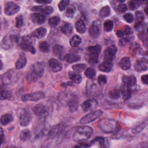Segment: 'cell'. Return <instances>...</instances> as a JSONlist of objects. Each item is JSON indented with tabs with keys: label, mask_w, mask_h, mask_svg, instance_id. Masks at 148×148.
<instances>
[{
	"label": "cell",
	"mask_w": 148,
	"mask_h": 148,
	"mask_svg": "<svg viewBox=\"0 0 148 148\" xmlns=\"http://www.w3.org/2000/svg\"><path fill=\"white\" fill-rule=\"evenodd\" d=\"M99 128L105 133H112L117 131L120 128L119 124L113 119L104 118L98 123Z\"/></svg>",
	"instance_id": "obj_1"
},
{
	"label": "cell",
	"mask_w": 148,
	"mask_h": 148,
	"mask_svg": "<svg viewBox=\"0 0 148 148\" xmlns=\"http://www.w3.org/2000/svg\"><path fill=\"white\" fill-rule=\"evenodd\" d=\"M93 133V129L86 125L78 127L73 135V139L75 141L86 140L91 137Z\"/></svg>",
	"instance_id": "obj_2"
},
{
	"label": "cell",
	"mask_w": 148,
	"mask_h": 148,
	"mask_svg": "<svg viewBox=\"0 0 148 148\" xmlns=\"http://www.w3.org/2000/svg\"><path fill=\"white\" fill-rule=\"evenodd\" d=\"M45 64L42 62H39L32 66L30 77L32 81L35 82L42 77L44 73Z\"/></svg>",
	"instance_id": "obj_3"
},
{
	"label": "cell",
	"mask_w": 148,
	"mask_h": 148,
	"mask_svg": "<svg viewBox=\"0 0 148 148\" xmlns=\"http://www.w3.org/2000/svg\"><path fill=\"white\" fill-rule=\"evenodd\" d=\"M1 82L4 84H10L15 83L18 79V72L13 69H9L1 76Z\"/></svg>",
	"instance_id": "obj_4"
},
{
	"label": "cell",
	"mask_w": 148,
	"mask_h": 148,
	"mask_svg": "<svg viewBox=\"0 0 148 148\" xmlns=\"http://www.w3.org/2000/svg\"><path fill=\"white\" fill-rule=\"evenodd\" d=\"M18 37L15 35H7L3 38L2 40V47L5 50H9L12 48L14 45L18 42Z\"/></svg>",
	"instance_id": "obj_5"
},
{
	"label": "cell",
	"mask_w": 148,
	"mask_h": 148,
	"mask_svg": "<svg viewBox=\"0 0 148 148\" xmlns=\"http://www.w3.org/2000/svg\"><path fill=\"white\" fill-rule=\"evenodd\" d=\"M102 114H103V112L101 110H97L90 112V113L87 114L85 116L83 117L80 120V123L82 124L90 123L95 121L98 118H99Z\"/></svg>",
	"instance_id": "obj_6"
},
{
	"label": "cell",
	"mask_w": 148,
	"mask_h": 148,
	"mask_svg": "<svg viewBox=\"0 0 148 148\" xmlns=\"http://www.w3.org/2000/svg\"><path fill=\"white\" fill-rule=\"evenodd\" d=\"M45 95L43 91H37L30 94H25L22 96L23 101H38L45 97Z\"/></svg>",
	"instance_id": "obj_7"
},
{
	"label": "cell",
	"mask_w": 148,
	"mask_h": 148,
	"mask_svg": "<svg viewBox=\"0 0 148 148\" xmlns=\"http://www.w3.org/2000/svg\"><path fill=\"white\" fill-rule=\"evenodd\" d=\"M100 27H101V23L100 21L97 20L93 21L91 25L89 27L88 32L90 36L94 38H97L99 37L100 35Z\"/></svg>",
	"instance_id": "obj_8"
},
{
	"label": "cell",
	"mask_w": 148,
	"mask_h": 148,
	"mask_svg": "<svg viewBox=\"0 0 148 148\" xmlns=\"http://www.w3.org/2000/svg\"><path fill=\"white\" fill-rule=\"evenodd\" d=\"M34 113L38 117L40 118H45L49 114L48 109L47 107L42 103L36 105L32 108Z\"/></svg>",
	"instance_id": "obj_9"
},
{
	"label": "cell",
	"mask_w": 148,
	"mask_h": 148,
	"mask_svg": "<svg viewBox=\"0 0 148 148\" xmlns=\"http://www.w3.org/2000/svg\"><path fill=\"white\" fill-rule=\"evenodd\" d=\"M20 7L16 3L12 2H8L5 5L4 12L8 16H12L20 10Z\"/></svg>",
	"instance_id": "obj_10"
},
{
	"label": "cell",
	"mask_w": 148,
	"mask_h": 148,
	"mask_svg": "<svg viewBox=\"0 0 148 148\" xmlns=\"http://www.w3.org/2000/svg\"><path fill=\"white\" fill-rule=\"evenodd\" d=\"M134 68L138 72L146 71L148 68L147 60L144 57L138 59L135 62Z\"/></svg>",
	"instance_id": "obj_11"
},
{
	"label": "cell",
	"mask_w": 148,
	"mask_h": 148,
	"mask_svg": "<svg viewBox=\"0 0 148 148\" xmlns=\"http://www.w3.org/2000/svg\"><path fill=\"white\" fill-rule=\"evenodd\" d=\"M98 105L97 101L94 98L87 99L82 104V108L85 112L94 110Z\"/></svg>",
	"instance_id": "obj_12"
},
{
	"label": "cell",
	"mask_w": 148,
	"mask_h": 148,
	"mask_svg": "<svg viewBox=\"0 0 148 148\" xmlns=\"http://www.w3.org/2000/svg\"><path fill=\"white\" fill-rule=\"evenodd\" d=\"M117 49L114 45H112L108 47L105 51L103 57L105 61L112 62L115 54H116Z\"/></svg>",
	"instance_id": "obj_13"
},
{
	"label": "cell",
	"mask_w": 148,
	"mask_h": 148,
	"mask_svg": "<svg viewBox=\"0 0 148 148\" xmlns=\"http://www.w3.org/2000/svg\"><path fill=\"white\" fill-rule=\"evenodd\" d=\"M31 10L33 11L39 12L40 13L45 14H49L53 12V9L50 6H35L31 8Z\"/></svg>",
	"instance_id": "obj_14"
},
{
	"label": "cell",
	"mask_w": 148,
	"mask_h": 148,
	"mask_svg": "<svg viewBox=\"0 0 148 148\" xmlns=\"http://www.w3.org/2000/svg\"><path fill=\"white\" fill-rule=\"evenodd\" d=\"M79 101V97L76 95H73L71 96L70 98H69V100L68 101V105L71 112L76 111L77 108Z\"/></svg>",
	"instance_id": "obj_15"
},
{
	"label": "cell",
	"mask_w": 148,
	"mask_h": 148,
	"mask_svg": "<svg viewBox=\"0 0 148 148\" xmlns=\"http://www.w3.org/2000/svg\"><path fill=\"white\" fill-rule=\"evenodd\" d=\"M20 124L23 127L28 125L30 122V116L29 113L25 110L21 111L19 117Z\"/></svg>",
	"instance_id": "obj_16"
},
{
	"label": "cell",
	"mask_w": 148,
	"mask_h": 148,
	"mask_svg": "<svg viewBox=\"0 0 148 148\" xmlns=\"http://www.w3.org/2000/svg\"><path fill=\"white\" fill-rule=\"evenodd\" d=\"M129 52L132 56H137L141 54L142 48L137 42L132 43L129 47Z\"/></svg>",
	"instance_id": "obj_17"
},
{
	"label": "cell",
	"mask_w": 148,
	"mask_h": 148,
	"mask_svg": "<svg viewBox=\"0 0 148 148\" xmlns=\"http://www.w3.org/2000/svg\"><path fill=\"white\" fill-rule=\"evenodd\" d=\"M49 65L51 71L54 72L60 71L62 68V64L56 58H51L49 61Z\"/></svg>",
	"instance_id": "obj_18"
},
{
	"label": "cell",
	"mask_w": 148,
	"mask_h": 148,
	"mask_svg": "<svg viewBox=\"0 0 148 148\" xmlns=\"http://www.w3.org/2000/svg\"><path fill=\"white\" fill-rule=\"evenodd\" d=\"M136 22L135 24V28L136 29H140L143 26V21L145 19V16L142 11L138 10L135 12Z\"/></svg>",
	"instance_id": "obj_19"
},
{
	"label": "cell",
	"mask_w": 148,
	"mask_h": 148,
	"mask_svg": "<svg viewBox=\"0 0 148 148\" xmlns=\"http://www.w3.org/2000/svg\"><path fill=\"white\" fill-rule=\"evenodd\" d=\"M31 20L36 24H41L45 21L46 17L43 14L40 13H35L32 14Z\"/></svg>",
	"instance_id": "obj_20"
},
{
	"label": "cell",
	"mask_w": 148,
	"mask_h": 148,
	"mask_svg": "<svg viewBox=\"0 0 148 148\" xmlns=\"http://www.w3.org/2000/svg\"><path fill=\"white\" fill-rule=\"evenodd\" d=\"M27 62V58L25 57V54L23 53H21L20 54L19 58L16 62V64H15L16 68L17 69H20L24 68Z\"/></svg>",
	"instance_id": "obj_21"
},
{
	"label": "cell",
	"mask_w": 148,
	"mask_h": 148,
	"mask_svg": "<svg viewBox=\"0 0 148 148\" xmlns=\"http://www.w3.org/2000/svg\"><path fill=\"white\" fill-rule=\"evenodd\" d=\"M121 93L124 99L127 100L129 99L132 94V90L131 87L124 84L121 88Z\"/></svg>",
	"instance_id": "obj_22"
},
{
	"label": "cell",
	"mask_w": 148,
	"mask_h": 148,
	"mask_svg": "<svg viewBox=\"0 0 148 148\" xmlns=\"http://www.w3.org/2000/svg\"><path fill=\"white\" fill-rule=\"evenodd\" d=\"M122 81L124 83V84L130 86L132 87L136 84V79L135 76L133 75L131 76H124L122 77Z\"/></svg>",
	"instance_id": "obj_23"
},
{
	"label": "cell",
	"mask_w": 148,
	"mask_h": 148,
	"mask_svg": "<svg viewBox=\"0 0 148 148\" xmlns=\"http://www.w3.org/2000/svg\"><path fill=\"white\" fill-rule=\"evenodd\" d=\"M46 32H47V30L46 28L43 27H40L34 30L32 32L31 35L34 38H36L38 39H41L45 37V36L46 35Z\"/></svg>",
	"instance_id": "obj_24"
},
{
	"label": "cell",
	"mask_w": 148,
	"mask_h": 148,
	"mask_svg": "<svg viewBox=\"0 0 148 148\" xmlns=\"http://www.w3.org/2000/svg\"><path fill=\"white\" fill-rule=\"evenodd\" d=\"M63 130V128L62 127V125L61 124H57L55 126H53L50 130L49 131L48 135L49 136L53 138H54L56 136H57L59 133L61 132V131Z\"/></svg>",
	"instance_id": "obj_25"
},
{
	"label": "cell",
	"mask_w": 148,
	"mask_h": 148,
	"mask_svg": "<svg viewBox=\"0 0 148 148\" xmlns=\"http://www.w3.org/2000/svg\"><path fill=\"white\" fill-rule=\"evenodd\" d=\"M119 66L124 71L128 70L131 67V61L129 57H123L119 63Z\"/></svg>",
	"instance_id": "obj_26"
},
{
	"label": "cell",
	"mask_w": 148,
	"mask_h": 148,
	"mask_svg": "<svg viewBox=\"0 0 148 148\" xmlns=\"http://www.w3.org/2000/svg\"><path fill=\"white\" fill-rule=\"evenodd\" d=\"M147 125V120H145L143 121L140 122L139 124L138 125H135L132 128V132L134 134H138L141 131H142Z\"/></svg>",
	"instance_id": "obj_27"
},
{
	"label": "cell",
	"mask_w": 148,
	"mask_h": 148,
	"mask_svg": "<svg viewBox=\"0 0 148 148\" xmlns=\"http://www.w3.org/2000/svg\"><path fill=\"white\" fill-rule=\"evenodd\" d=\"M53 54L58 58H61L64 54V48L62 46L56 45L53 47Z\"/></svg>",
	"instance_id": "obj_28"
},
{
	"label": "cell",
	"mask_w": 148,
	"mask_h": 148,
	"mask_svg": "<svg viewBox=\"0 0 148 148\" xmlns=\"http://www.w3.org/2000/svg\"><path fill=\"white\" fill-rule=\"evenodd\" d=\"M20 46L22 50H23L25 51H29V52L31 53L32 54L35 53V49L34 47L33 46V45L31 44H29L28 43L22 41L20 43Z\"/></svg>",
	"instance_id": "obj_29"
},
{
	"label": "cell",
	"mask_w": 148,
	"mask_h": 148,
	"mask_svg": "<svg viewBox=\"0 0 148 148\" xmlns=\"http://www.w3.org/2000/svg\"><path fill=\"white\" fill-rule=\"evenodd\" d=\"M112 62L105 61L101 63L99 66V69L103 72H109L112 69Z\"/></svg>",
	"instance_id": "obj_30"
},
{
	"label": "cell",
	"mask_w": 148,
	"mask_h": 148,
	"mask_svg": "<svg viewBox=\"0 0 148 148\" xmlns=\"http://www.w3.org/2000/svg\"><path fill=\"white\" fill-rule=\"evenodd\" d=\"M61 30L62 32H63L64 34L66 35H69L72 32L73 28L70 23L65 22L62 25L61 27Z\"/></svg>",
	"instance_id": "obj_31"
},
{
	"label": "cell",
	"mask_w": 148,
	"mask_h": 148,
	"mask_svg": "<svg viewBox=\"0 0 148 148\" xmlns=\"http://www.w3.org/2000/svg\"><path fill=\"white\" fill-rule=\"evenodd\" d=\"M64 59L67 62L71 64L79 61L80 59V57L76 54H66L64 56Z\"/></svg>",
	"instance_id": "obj_32"
},
{
	"label": "cell",
	"mask_w": 148,
	"mask_h": 148,
	"mask_svg": "<svg viewBox=\"0 0 148 148\" xmlns=\"http://www.w3.org/2000/svg\"><path fill=\"white\" fill-rule=\"evenodd\" d=\"M75 28L77 32L80 34H84L86 31V25L83 21H82V20H79L76 21L75 24Z\"/></svg>",
	"instance_id": "obj_33"
},
{
	"label": "cell",
	"mask_w": 148,
	"mask_h": 148,
	"mask_svg": "<svg viewBox=\"0 0 148 148\" xmlns=\"http://www.w3.org/2000/svg\"><path fill=\"white\" fill-rule=\"evenodd\" d=\"M69 78L75 83L79 84L82 80V76L79 74V73L77 72H69L68 73Z\"/></svg>",
	"instance_id": "obj_34"
},
{
	"label": "cell",
	"mask_w": 148,
	"mask_h": 148,
	"mask_svg": "<svg viewBox=\"0 0 148 148\" xmlns=\"http://www.w3.org/2000/svg\"><path fill=\"white\" fill-rule=\"evenodd\" d=\"M13 120V116L12 114L6 113L2 115L1 117V124L3 125H6Z\"/></svg>",
	"instance_id": "obj_35"
},
{
	"label": "cell",
	"mask_w": 148,
	"mask_h": 148,
	"mask_svg": "<svg viewBox=\"0 0 148 148\" xmlns=\"http://www.w3.org/2000/svg\"><path fill=\"white\" fill-rule=\"evenodd\" d=\"M92 143H99V145H100V147H108V141L103 137L95 138L92 141Z\"/></svg>",
	"instance_id": "obj_36"
},
{
	"label": "cell",
	"mask_w": 148,
	"mask_h": 148,
	"mask_svg": "<svg viewBox=\"0 0 148 148\" xmlns=\"http://www.w3.org/2000/svg\"><path fill=\"white\" fill-rule=\"evenodd\" d=\"M87 50L90 54H98L100 53L102 47L99 45H97L95 46H91L87 47Z\"/></svg>",
	"instance_id": "obj_37"
},
{
	"label": "cell",
	"mask_w": 148,
	"mask_h": 148,
	"mask_svg": "<svg viewBox=\"0 0 148 148\" xmlns=\"http://www.w3.org/2000/svg\"><path fill=\"white\" fill-rule=\"evenodd\" d=\"M81 42H82L81 38L79 36L75 35H73L71 38V39L69 40V43L71 46L76 47V46H77L78 45H79L80 43H81Z\"/></svg>",
	"instance_id": "obj_38"
},
{
	"label": "cell",
	"mask_w": 148,
	"mask_h": 148,
	"mask_svg": "<svg viewBox=\"0 0 148 148\" xmlns=\"http://www.w3.org/2000/svg\"><path fill=\"white\" fill-rule=\"evenodd\" d=\"M108 96L110 98L113 99H118L120 96V91L116 88L112 89L108 92Z\"/></svg>",
	"instance_id": "obj_39"
},
{
	"label": "cell",
	"mask_w": 148,
	"mask_h": 148,
	"mask_svg": "<svg viewBox=\"0 0 148 148\" xmlns=\"http://www.w3.org/2000/svg\"><path fill=\"white\" fill-rule=\"evenodd\" d=\"M84 74L87 77H88L90 79H94L95 77L96 72L95 70L92 68L89 67L84 72Z\"/></svg>",
	"instance_id": "obj_40"
},
{
	"label": "cell",
	"mask_w": 148,
	"mask_h": 148,
	"mask_svg": "<svg viewBox=\"0 0 148 148\" xmlns=\"http://www.w3.org/2000/svg\"><path fill=\"white\" fill-rule=\"evenodd\" d=\"M98 55L89 54L87 57V61L90 64H95L98 62Z\"/></svg>",
	"instance_id": "obj_41"
},
{
	"label": "cell",
	"mask_w": 148,
	"mask_h": 148,
	"mask_svg": "<svg viewBox=\"0 0 148 148\" xmlns=\"http://www.w3.org/2000/svg\"><path fill=\"white\" fill-rule=\"evenodd\" d=\"M99 16L101 17H106L109 16L110 14V9L108 6H105L102 8L99 12Z\"/></svg>",
	"instance_id": "obj_42"
},
{
	"label": "cell",
	"mask_w": 148,
	"mask_h": 148,
	"mask_svg": "<svg viewBox=\"0 0 148 148\" xmlns=\"http://www.w3.org/2000/svg\"><path fill=\"white\" fill-rule=\"evenodd\" d=\"M30 136H31V132L28 129H25L23 130L20 134V138L23 141L27 140L30 138Z\"/></svg>",
	"instance_id": "obj_43"
},
{
	"label": "cell",
	"mask_w": 148,
	"mask_h": 148,
	"mask_svg": "<svg viewBox=\"0 0 148 148\" xmlns=\"http://www.w3.org/2000/svg\"><path fill=\"white\" fill-rule=\"evenodd\" d=\"M86 68V64H77L72 66V68L73 71L77 73L83 72Z\"/></svg>",
	"instance_id": "obj_44"
},
{
	"label": "cell",
	"mask_w": 148,
	"mask_h": 148,
	"mask_svg": "<svg viewBox=\"0 0 148 148\" xmlns=\"http://www.w3.org/2000/svg\"><path fill=\"white\" fill-rule=\"evenodd\" d=\"M60 21L61 20L60 17L58 16H53L49 20V24L50 27H56L59 24Z\"/></svg>",
	"instance_id": "obj_45"
},
{
	"label": "cell",
	"mask_w": 148,
	"mask_h": 148,
	"mask_svg": "<svg viewBox=\"0 0 148 148\" xmlns=\"http://www.w3.org/2000/svg\"><path fill=\"white\" fill-rule=\"evenodd\" d=\"M39 49L43 53H47L49 51V45L46 41L41 42L39 44Z\"/></svg>",
	"instance_id": "obj_46"
},
{
	"label": "cell",
	"mask_w": 148,
	"mask_h": 148,
	"mask_svg": "<svg viewBox=\"0 0 148 148\" xmlns=\"http://www.w3.org/2000/svg\"><path fill=\"white\" fill-rule=\"evenodd\" d=\"M113 28V23L110 20H106L103 24V29L106 32H110Z\"/></svg>",
	"instance_id": "obj_47"
},
{
	"label": "cell",
	"mask_w": 148,
	"mask_h": 148,
	"mask_svg": "<svg viewBox=\"0 0 148 148\" xmlns=\"http://www.w3.org/2000/svg\"><path fill=\"white\" fill-rule=\"evenodd\" d=\"M76 8L73 5H70L66 10L65 14L68 17H72L75 12Z\"/></svg>",
	"instance_id": "obj_48"
},
{
	"label": "cell",
	"mask_w": 148,
	"mask_h": 148,
	"mask_svg": "<svg viewBox=\"0 0 148 148\" xmlns=\"http://www.w3.org/2000/svg\"><path fill=\"white\" fill-rule=\"evenodd\" d=\"M11 96V92L6 90H2L1 91V95H0V99L1 100L6 99L10 98Z\"/></svg>",
	"instance_id": "obj_49"
},
{
	"label": "cell",
	"mask_w": 148,
	"mask_h": 148,
	"mask_svg": "<svg viewBox=\"0 0 148 148\" xmlns=\"http://www.w3.org/2000/svg\"><path fill=\"white\" fill-rule=\"evenodd\" d=\"M69 3V1L68 0H62L61 1L58 5V9L60 11H63L65 10V9L67 7L68 4Z\"/></svg>",
	"instance_id": "obj_50"
},
{
	"label": "cell",
	"mask_w": 148,
	"mask_h": 148,
	"mask_svg": "<svg viewBox=\"0 0 148 148\" xmlns=\"http://www.w3.org/2000/svg\"><path fill=\"white\" fill-rule=\"evenodd\" d=\"M24 20L21 15H18L16 17V27L17 28H20L23 25Z\"/></svg>",
	"instance_id": "obj_51"
},
{
	"label": "cell",
	"mask_w": 148,
	"mask_h": 148,
	"mask_svg": "<svg viewBox=\"0 0 148 148\" xmlns=\"http://www.w3.org/2000/svg\"><path fill=\"white\" fill-rule=\"evenodd\" d=\"M127 10V7L126 5L124 3H120L117 7V12L120 13H124L125 12H126Z\"/></svg>",
	"instance_id": "obj_52"
},
{
	"label": "cell",
	"mask_w": 148,
	"mask_h": 148,
	"mask_svg": "<svg viewBox=\"0 0 148 148\" xmlns=\"http://www.w3.org/2000/svg\"><path fill=\"white\" fill-rule=\"evenodd\" d=\"M98 82L101 86L105 84L107 82L106 77L103 75H101L98 77Z\"/></svg>",
	"instance_id": "obj_53"
},
{
	"label": "cell",
	"mask_w": 148,
	"mask_h": 148,
	"mask_svg": "<svg viewBox=\"0 0 148 148\" xmlns=\"http://www.w3.org/2000/svg\"><path fill=\"white\" fill-rule=\"evenodd\" d=\"M124 20L128 22V23H132L134 20V17H133V15L132 14V13H125L124 16H123Z\"/></svg>",
	"instance_id": "obj_54"
},
{
	"label": "cell",
	"mask_w": 148,
	"mask_h": 148,
	"mask_svg": "<svg viewBox=\"0 0 148 148\" xmlns=\"http://www.w3.org/2000/svg\"><path fill=\"white\" fill-rule=\"evenodd\" d=\"M132 40V39H131V38H123L121 39L120 41H119V44L122 46H124L125 45H127L128 43H130L131 40Z\"/></svg>",
	"instance_id": "obj_55"
},
{
	"label": "cell",
	"mask_w": 148,
	"mask_h": 148,
	"mask_svg": "<svg viewBox=\"0 0 148 148\" xmlns=\"http://www.w3.org/2000/svg\"><path fill=\"white\" fill-rule=\"evenodd\" d=\"M128 6L130 10H133L134 9H136L138 8V5L137 3V2L134 1H130L128 2Z\"/></svg>",
	"instance_id": "obj_56"
},
{
	"label": "cell",
	"mask_w": 148,
	"mask_h": 148,
	"mask_svg": "<svg viewBox=\"0 0 148 148\" xmlns=\"http://www.w3.org/2000/svg\"><path fill=\"white\" fill-rule=\"evenodd\" d=\"M124 33L125 35H130V34L132 33V29L131 28V27L128 25H125L124 27Z\"/></svg>",
	"instance_id": "obj_57"
},
{
	"label": "cell",
	"mask_w": 148,
	"mask_h": 148,
	"mask_svg": "<svg viewBox=\"0 0 148 148\" xmlns=\"http://www.w3.org/2000/svg\"><path fill=\"white\" fill-rule=\"evenodd\" d=\"M141 80L143 83L145 84H148V76L147 75H143L141 77Z\"/></svg>",
	"instance_id": "obj_58"
},
{
	"label": "cell",
	"mask_w": 148,
	"mask_h": 148,
	"mask_svg": "<svg viewBox=\"0 0 148 148\" xmlns=\"http://www.w3.org/2000/svg\"><path fill=\"white\" fill-rule=\"evenodd\" d=\"M36 2L38 3H43V4H49L51 2V1L49 0H42V1H36Z\"/></svg>",
	"instance_id": "obj_59"
},
{
	"label": "cell",
	"mask_w": 148,
	"mask_h": 148,
	"mask_svg": "<svg viewBox=\"0 0 148 148\" xmlns=\"http://www.w3.org/2000/svg\"><path fill=\"white\" fill-rule=\"evenodd\" d=\"M116 35H117V36L118 37H119V38H122V37L124 36V33L123 31H122V30H117V31H116Z\"/></svg>",
	"instance_id": "obj_60"
},
{
	"label": "cell",
	"mask_w": 148,
	"mask_h": 148,
	"mask_svg": "<svg viewBox=\"0 0 148 148\" xmlns=\"http://www.w3.org/2000/svg\"><path fill=\"white\" fill-rule=\"evenodd\" d=\"M3 140V131L2 128H1V145H2Z\"/></svg>",
	"instance_id": "obj_61"
},
{
	"label": "cell",
	"mask_w": 148,
	"mask_h": 148,
	"mask_svg": "<svg viewBox=\"0 0 148 148\" xmlns=\"http://www.w3.org/2000/svg\"><path fill=\"white\" fill-rule=\"evenodd\" d=\"M147 6H146L145 7V13H146V14H147Z\"/></svg>",
	"instance_id": "obj_62"
},
{
	"label": "cell",
	"mask_w": 148,
	"mask_h": 148,
	"mask_svg": "<svg viewBox=\"0 0 148 148\" xmlns=\"http://www.w3.org/2000/svg\"><path fill=\"white\" fill-rule=\"evenodd\" d=\"M1 69H2V65H3V64H2V61H1Z\"/></svg>",
	"instance_id": "obj_63"
}]
</instances>
